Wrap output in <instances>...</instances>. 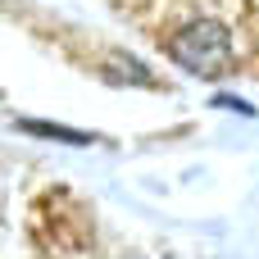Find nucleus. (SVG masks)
I'll return each instance as SVG.
<instances>
[{
	"mask_svg": "<svg viewBox=\"0 0 259 259\" xmlns=\"http://www.w3.org/2000/svg\"><path fill=\"white\" fill-rule=\"evenodd\" d=\"M164 55H168L178 68H187V73L205 77V82H219V77H228V73L237 68L232 32H228V23H223V18H214V14L187 18V23L168 36Z\"/></svg>",
	"mask_w": 259,
	"mask_h": 259,
	"instance_id": "obj_1",
	"label": "nucleus"
},
{
	"mask_svg": "<svg viewBox=\"0 0 259 259\" xmlns=\"http://www.w3.org/2000/svg\"><path fill=\"white\" fill-rule=\"evenodd\" d=\"M100 77L105 82H114V87H150V91H159V77L141 64V59H132V55H123V50H114V46H105V55H100Z\"/></svg>",
	"mask_w": 259,
	"mask_h": 259,
	"instance_id": "obj_2",
	"label": "nucleus"
},
{
	"mask_svg": "<svg viewBox=\"0 0 259 259\" xmlns=\"http://www.w3.org/2000/svg\"><path fill=\"white\" fill-rule=\"evenodd\" d=\"M18 132L46 137V141H64V146H96V132H77L64 123H46V118H18Z\"/></svg>",
	"mask_w": 259,
	"mask_h": 259,
	"instance_id": "obj_3",
	"label": "nucleus"
},
{
	"mask_svg": "<svg viewBox=\"0 0 259 259\" xmlns=\"http://www.w3.org/2000/svg\"><path fill=\"white\" fill-rule=\"evenodd\" d=\"M209 105H214V109H232V114H241V118H255V114H259L250 100H237V96H214Z\"/></svg>",
	"mask_w": 259,
	"mask_h": 259,
	"instance_id": "obj_4",
	"label": "nucleus"
}]
</instances>
